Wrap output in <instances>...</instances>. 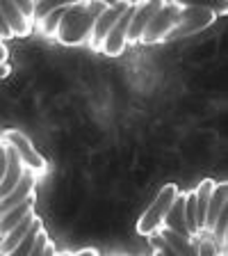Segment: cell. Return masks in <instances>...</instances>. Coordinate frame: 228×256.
Wrapping results in <instances>:
<instances>
[{
	"mask_svg": "<svg viewBox=\"0 0 228 256\" xmlns=\"http://www.w3.org/2000/svg\"><path fill=\"white\" fill-rule=\"evenodd\" d=\"M107 2H71L57 26L55 39L64 46H80L91 39L96 18L103 14Z\"/></svg>",
	"mask_w": 228,
	"mask_h": 256,
	"instance_id": "1",
	"label": "cell"
},
{
	"mask_svg": "<svg viewBox=\"0 0 228 256\" xmlns=\"http://www.w3.org/2000/svg\"><path fill=\"white\" fill-rule=\"evenodd\" d=\"M183 12L185 5H178V2H160V10L153 14V18L149 21L146 30L142 34V44H160L167 42V39L178 30L183 18Z\"/></svg>",
	"mask_w": 228,
	"mask_h": 256,
	"instance_id": "2",
	"label": "cell"
},
{
	"mask_svg": "<svg viewBox=\"0 0 228 256\" xmlns=\"http://www.w3.org/2000/svg\"><path fill=\"white\" fill-rule=\"evenodd\" d=\"M176 197H178V186H174V183L162 186V190L158 192V197L153 199V204H151V206L144 210L142 218H139L137 234L139 236H153L155 231L162 226V222H165V218H167V213H169L171 204L176 202Z\"/></svg>",
	"mask_w": 228,
	"mask_h": 256,
	"instance_id": "3",
	"label": "cell"
},
{
	"mask_svg": "<svg viewBox=\"0 0 228 256\" xmlns=\"http://www.w3.org/2000/svg\"><path fill=\"white\" fill-rule=\"evenodd\" d=\"M2 142L14 146V151L18 154V158H21L23 167H25L27 172H32V174H43V172H46L48 165H46V160H43V156L32 146V142L21 133V130H14V128L5 130Z\"/></svg>",
	"mask_w": 228,
	"mask_h": 256,
	"instance_id": "4",
	"label": "cell"
},
{
	"mask_svg": "<svg viewBox=\"0 0 228 256\" xmlns=\"http://www.w3.org/2000/svg\"><path fill=\"white\" fill-rule=\"evenodd\" d=\"M135 7H137V2H128L126 12L117 18L114 28L110 30L105 42H103L101 53H105L107 58H119L128 48V28H130V18H133V14H135Z\"/></svg>",
	"mask_w": 228,
	"mask_h": 256,
	"instance_id": "5",
	"label": "cell"
},
{
	"mask_svg": "<svg viewBox=\"0 0 228 256\" xmlns=\"http://www.w3.org/2000/svg\"><path fill=\"white\" fill-rule=\"evenodd\" d=\"M126 7H128V2H107V7L103 10V14L96 18L94 30H91L89 46L94 48V50H101V48H103L105 37L110 34L112 28H114V23H117L119 16L126 12Z\"/></svg>",
	"mask_w": 228,
	"mask_h": 256,
	"instance_id": "6",
	"label": "cell"
},
{
	"mask_svg": "<svg viewBox=\"0 0 228 256\" xmlns=\"http://www.w3.org/2000/svg\"><path fill=\"white\" fill-rule=\"evenodd\" d=\"M5 146H7V172H5V176H2V181H0V199L7 197L9 192H14V188L21 183V178L27 172L25 167H23L18 154L14 151V146H9L7 142H5Z\"/></svg>",
	"mask_w": 228,
	"mask_h": 256,
	"instance_id": "7",
	"label": "cell"
},
{
	"mask_svg": "<svg viewBox=\"0 0 228 256\" xmlns=\"http://www.w3.org/2000/svg\"><path fill=\"white\" fill-rule=\"evenodd\" d=\"M160 10V2H137L135 14L130 18V28H128V44H139L142 34L149 26V21L153 18V14Z\"/></svg>",
	"mask_w": 228,
	"mask_h": 256,
	"instance_id": "8",
	"label": "cell"
},
{
	"mask_svg": "<svg viewBox=\"0 0 228 256\" xmlns=\"http://www.w3.org/2000/svg\"><path fill=\"white\" fill-rule=\"evenodd\" d=\"M34 183H37V176L32 174V172H25V176L14 188V192H9L7 197L0 199V215H5L7 210H11V208H16L21 202H25L27 197H32L34 194Z\"/></svg>",
	"mask_w": 228,
	"mask_h": 256,
	"instance_id": "9",
	"label": "cell"
},
{
	"mask_svg": "<svg viewBox=\"0 0 228 256\" xmlns=\"http://www.w3.org/2000/svg\"><path fill=\"white\" fill-rule=\"evenodd\" d=\"M160 229H169V231H174V234L183 236V238H192L187 226H185V194L178 192V197H176V202L171 204L169 213H167V218H165V222H162Z\"/></svg>",
	"mask_w": 228,
	"mask_h": 256,
	"instance_id": "10",
	"label": "cell"
},
{
	"mask_svg": "<svg viewBox=\"0 0 228 256\" xmlns=\"http://www.w3.org/2000/svg\"><path fill=\"white\" fill-rule=\"evenodd\" d=\"M226 183H215L213 188V194H210V202H208V210H206V222H203V231H213L215 222H217L219 213L226 208Z\"/></svg>",
	"mask_w": 228,
	"mask_h": 256,
	"instance_id": "11",
	"label": "cell"
},
{
	"mask_svg": "<svg viewBox=\"0 0 228 256\" xmlns=\"http://www.w3.org/2000/svg\"><path fill=\"white\" fill-rule=\"evenodd\" d=\"M0 12L5 16V21H7V26H9L14 37H30L32 34L30 21L16 10V2H0Z\"/></svg>",
	"mask_w": 228,
	"mask_h": 256,
	"instance_id": "12",
	"label": "cell"
},
{
	"mask_svg": "<svg viewBox=\"0 0 228 256\" xmlns=\"http://www.w3.org/2000/svg\"><path fill=\"white\" fill-rule=\"evenodd\" d=\"M34 194L32 197H27L25 202H21L16 208H11V210H7L5 215H0V238L7 234V231H11L16 226V224L21 222L23 218H27V215L34 213Z\"/></svg>",
	"mask_w": 228,
	"mask_h": 256,
	"instance_id": "13",
	"label": "cell"
},
{
	"mask_svg": "<svg viewBox=\"0 0 228 256\" xmlns=\"http://www.w3.org/2000/svg\"><path fill=\"white\" fill-rule=\"evenodd\" d=\"M34 218H37L34 213L27 215V218H23L21 222L14 226V229L7 231V234L0 238V256H7L16 245H18V242H21L23 238H25V234L32 229V224H34Z\"/></svg>",
	"mask_w": 228,
	"mask_h": 256,
	"instance_id": "14",
	"label": "cell"
},
{
	"mask_svg": "<svg viewBox=\"0 0 228 256\" xmlns=\"http://www.w3.org/2000/svg\"><path fill=\"white\" fill-rule=\"evenodd\" d=\"M39 231H43V222H41L39 218H34V224H32V229L27 231L25 238H23L21 242H18V245H16L7 256H30L32 247H34V240H37V236H39Z\"/></svg>",
	"mask_w": 228,
	"mask_h": 256,
	"instance_id": "15",
	"label": "cell"
},
{
	"mask_svg": "<svg viewBox=\"0 0 228 256\" xmlns=\"http://www.w3.org/2000/svg\"><path fill=\"white\" fill-rule=\"evenodd\" d=\"M71 2H64V5H59L55 12H50V14L46 16L41 21V26H39V30H41V34L43 37H55V32H57V26H59V21H62V16H64V12H66V7H69Z\"/></svg>",
	"mask_w": 228,
	"mask_h": 256,
	"instance_id": "16",
	"label": "cell"
},
{
	"mask_svg": "<svg viewBox=\"0 0 228 256\" xmlns=\"http://www.w3.org/2000/svg\"><path fill=\"white\" fill-rule=\"evenodd\" d=\"M59 5H64V2H34V14H32V28L34 26H41V21L46 18L50 12H55Z\"/></svg>",
	"mask_w": 228,
	"mask_h": 256,
	"instance_id": "17",
	"label": "cell"
},
{
	"mask_svg": "<svg viewBox=\"0 0 228 256\" xmlns=\"http://www.w3.org/2000/svg\"><path fill=\"white\" fill-rule=\"evenodd\" d=\"M217 242L213 238H201L199 236V256H219Z\"/></svg>",
	"mask_w": 228,
	"mask_h": 256,
	"instance_id": "18",
	"label": "cell"
},
{
	"mask_svg": "<svg viewBox=\"0 0 228 256\" xmlns=\"http://www.w3.org/2000/svg\"><path fill=\"white\" fill-rule=\"evenodd\" d=\"M149 238H151V245H153V250H155V252H160V254H162V256H178V254H176V252H174V250H171V247H169V245H167L165 240L160 238V236H158V234L149 236Z\"/></svg>",
	"mask_w": 228,
	"mask_h": 256,
	"instance_id": "19",
	"label": "cell"
},
{
	"mask_svg": "<svg viewBox=\"0 0 228 256\" xmlns=\"http://www.w3.org/2000/svg\"><path fill=\"white\" fill-rule=\"evenodd\" d=\"M48 242H50V238H48L46 229L39 231L37 240H34V247H32V252H30V256H43V250H46Z\"/></svg>",
	"mask_w": 228,
	"mask_h": 256,
	"instance_id": "20",
	"label": "cell"
},
{
	"mask_svg": "<svg viewBox=\"0 0 228 256\" xmlns=\"http://www.w3.org/2000/svg\"><path fill=\"white\" fill-rule=\"evenodd\" d=\"M16 10L21 12V14L27 18V21H30V26H32V14H34V2H16Z\"/></svg>",
	"mask_w": 228,
	"mask_h": 256,
	"instance_id": "21",
	"label": "cell"
},
{
	"mask_svg": "<svg viewBox=\"0 0 228 256\" xmlns=\"http://www.w3.org/2000/svg\"><path fill=\"white\" fill-rule=\"evenodd\" d=\"M5 172H7V146H5V142L0 140V181H2Z\"/></svg>",
	"mask_w": 228,
	"mask_h": 256,
	"instance_id": "22",
	"label": "cell"
},
{
	"mask_svg": "<svg viewBox=\"0 0 228 256\" xmlns=\"http://www.w3.org/2000/svg\"><path fill=\"white\" fill-rule=\"evenodd\" d=\"M2 39H14V34H11L9 26H7V21H5V16H2V12H0V42H2Z\"/></svg>",
	"mask_w": 228,
	"mask_h": 256,
	"instance_id": "23",
	"label": "cell"
},
{
	"mask_svg": "<svg viewBox=\"0 0 228 256\" xmlns=\"http://www.w3.org/2000/svg\"><path fill=\"white\" fill-rule=\"evenodd\" d=\"M7 58H9V50L2 42H0V64H7Z\"/></svg>",
	"mask_w": 228,
	"mask_h": 256,
	"instance_id": "24",
	"label": "cell"
},
{
	"mask_svg": "<svg viewBox=\"0 0 228 256\" xmlns=\"http://www.w3.org/2000/svg\"><path fill=\"white\" fill-rule=\"evenodd\" d=\"M71 256H98V252L91 250V247H87V250H80V252H75V254H71Z\"/></svg>",
	"mask_w": 228,
	"mask_h": 256,
	"instance_id": "25",
	"label": "cell"
},
{
	"mask_svg": "<svg viewBox=\"0 0 228 256\" xmlns=\"http://www.w3.org/2000/svg\"><path fill=\"white\" fill-rule=\"evenodd\" d=\"M55 254H57V252H55V245H53V240H50L46 245V250H43V256H55Z\"/></svg>",
	"mask_w": 228,
	"mask_h": 256,
	"instance_id": "26",
	"label": "cell"
},
{
	"mask_svg": "<svg viewBox=\"0 0 228 256\" xmlns=\"http://www.w3.org/2000/svg\"><path fill=\"white\" fill-rule=\"evenodd\" d=\"M9 76V64H0V78Z\"/></svg>",
	"mask_w": 228,
	"mask_h": 256,
	"instance_id": "27",
	"label": "cell"
},
{
	"mask_svg": "<svg viewBox=\"0 0 228 256\" xmlns=\"http://www.w3.org/2000/svg\"><path fill=\"white\" fill-rule=\"evenodd\" d=\"M57 256H71V254H69V252H64V254H57Z\"/></svg>",
	"mask_w": 228,
	"mask_h": 256,
	"instance_id": "28",
	"label": "cell"
},
{
	"mask_svg": "<svg viewBox=\"0 0 228 256\" xmlns=\"http://www.w3.org/2000/svg\"><path fill=\"white\" fill-rule=\"evenodd\" d=\"M153 256H162V254H160V252H155V254H153Z\"/></svg>",
	"mask_w": 228,
	"mask_h": 256,
	"instance_id": "29",
	"label": "cell"
},
{
	"mask_svg": "<svg viewBox=\"0 0 228 256\" xmlns=\"http://www.w3.org/2000/svg\"><path fill=\"white\" fill-rule=\"evenodd\" d=\"M219 256H226V254H224V252H222V254H219Z\"/></svg>",
	"mask_w": 228,
	"mask_h": 256,
	"instance_id": "30",
	"label": "cell"
}]
</instances>
